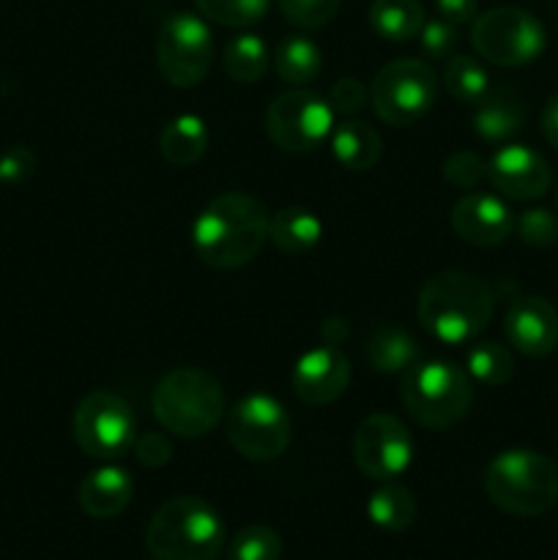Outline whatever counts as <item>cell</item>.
<instances>
[{
    "mask_svg": "<svg viewBox=\"0 0 558 560\" xmlns=\"http://www.w3.org/2000/svg\"><path fill=\"white\" fill-rule=\"evenodd\" d=\"M435 91L438 80L430 63L416 58H397L377 71L370 88V102L383 124L408 126L432 107Z\"/></svg>",
    "mask_w": 558,
    "mask_h": 560,
    "instance_id": "8",
    "label": "cell"
},
{
    "mask_svg": "<svg viewBox=\"0 0 558 560\" xmlns=\"http://www.w3.org/2000/svg\"><path fill=\"white\" fill-rule=\"evenodd\" d=\"M452 228L465 244L490 249L512 235L514 217L501 197L474 191V195L460 197L452 206Z\"/></svg>",
    "mask_w": 558,
    "mask_h": 560,
    "instance_id": "17",
    "label": "cell"
},
{
    "mask_svg": "<svg viewBox=\"0 0 558 560\" xmlns=\"http://www.w3.org/2000/svg\"><path fill=\"white\" fill-rule=\"evenodd\" d=\"M213 60V36L200 16L189 11L167 16L156 36V63L175 88H195L206 80Z\"/></svg>",
    "mask_w": 558,
    "mask_h": 560,
    "instance_id": "9",
    "label": "cell"
},
{
    "mask_svg": "<svg viewBox=\"0 0 558 560\" xmlns=\"http://www.w3.org/2000/svg\"><path fill=\"white\" fill-rule=\"evenodd\" d=\"M487 178L498 195L518 202H534L550 189V167L528 145H503L487 162Z\"/></svg>",
    "mask_w": 558,
    "mask_h": 560,
    "instance_id": "14",
    "label": "cell"
},
{
    "mask_svg": "<svg viewBox=\"0 0 558 560\" xmlns=\"http://www.w3.org/2000/svg\"><path fill=\"white\" fill-rule=\"evenodd\" d=\"M542 135L558 151V91L547 98L545 109H542Z\"/></svg>",
    "mask_w": 558,
    "mask_h": 560,
    "instance_id": "40",
    "label": "cell"
},
{
    "mask_svg": "<svg viewBox=\"0 0 558 560\" xmlns=\"http://www.w3.org/2000/svg\"><path fill=\"white\" fill-rule=\"evenodd\" d=\"M153 416L178 438H202L222 421L224 392L219 381L197 366H178L156 383Z\"/></svg>",
    "mask_w": 558,
    "mask_h": 560,
    "instance_id": "5",
    "label": "cell"
},
{
    "mask_svg": "<svg viewBox=\"0 0 558 560\" xmlns=\"http://www.w3.org/2000/svg\"><path fill=\"white\" fill-rule=\"evenodd\" d=\"M266 202L246 191H224L213 197L191 224V246L208 268L233 271L260 255L268 241Z\"/></svg>",
    "mask_w": 558,
    "mask_h": 560,
    "instance_id": "1",
    "label": "cell"
},
{
    "mask_svg": "<svg viewBox=\"0 0 558 560\" xmlns=\"http://www.w3.org/2000/svg\"><path fill=\"white\" fill-rule=\"evenodd\" d=\"M162 156L175 167H189L200 162L208 148V129L197 115H178L164 126L159 137Z\"/></svg>",
    "mask_w": 558,
    "mask_h": 560,
    "instance_id": "24",
    "label": "cell"
},
{
    "mask_svg": "<svg viewBox=\"0 0 558 560\" xmlns=\"http://www.w3.org/2000/svg\"><path fill=\"white\" fill-rule=\"evenodd\" d=\"M470 44L490 63L503 69L528 66L545 52V25L531 11L518 5H501L476 16L470 27Z\"/></svg>",
    "mask_w": 558,
    "mask_h": 560,
    "instance_id": "7",
    "label": "cell"
},
{
    "mask_svg": "<svg viewBox=\"0 0 558 560\" xmlns=\"http://www.w3.org/2000/svg\"><path fill=\"white\" fill-rule=\"evenodd\" d=\"M206 20L224 27L257 25L268 14L271 0H195Z\"/></svg>",
    "mask_w": 558,
    "mask_h": 560,
    "instance_id": "30",
    "label": "cell"
},
{
    "mask_svg": "<svg viewBox=\"0 0 558 560\" xmlns=\"http://www.w3.org/2000/svg\"><path fill=\"white\" fill-rule=\"evenodd\" d=\"M321 334L323 339H326V345L339 348V345L348 339V320H342V317H328V320L321 326Z\"/></svg>",
    "mask_w": 558,
    "mask_h": 560,
    "instance_id": "41",
    "label": "cell"
},
{
    "mask_svg": "<svg viewBox=\"0 0 558 560\" xmlns=\"http://www.w3.org/2000/svg\"><path fill=\"white\" fill-rule=\"evenodd\" d=\"M367 514H370L372 525H377L381 530L403 534L414 525L416 501L403 485H383L381 490L372 492L370 503H367Z\"/></svg>",
    "mask_w": 558,
    "mask_h": 560,
    "instance_id": "26",
    "label": "cell"
},
{
    "mask_svg": "<svg viewBox=\"0 0 558 560\" xmlns=\"http://www.w3.org/2000/svg\"><path fill=\"white\" fill-rule=\"evenodd\" d=\"M36 170V153L25 145H11L0 153V184H22Z\"/></svg>",
    "mask_w": 558,
    "mask_h": 560,
    "instance_id": "37",
    "label": "cell"
},
{
    "mask_svg": "<svg viewBox=\"0 0 558 560\" xmlns=\"http://www.w3.org/2000/svg\"><path fill=\"white\" fill-rule=\"evenodd\" d=\"M224 547V523L202 498L181 495L162 503L146 528L153 560H217Z\"/></svg>",
    "mask_w": 558,
    "mask_h": 560,
    "instance_id": "3",
    "label": "cell"
},
{
    "mask_svg": "<svg viewBox=\"0 0 558 560\" xmlns=\"http://www.w3.org/2000/svg\"><path fill=\"white\" fill-rule=\"evenodd\" d=\"M282 558V539L268 525H249L235 534L228 547V560H279Z\"/></svg>",
    "mask_w": 558,
    "mask_h": 560,
    "instance_id": "31",
    "label": "cell"
},
{
    "mask_svg": "<svg viewBox=\"0 0 558 560\" xmlns=\"http://www.w3.org/2000/svg\"><path fill=\"white\" fill-rule=\"evenodd\" d=\"M525 124L523 98L509 88L487 91V96L476 104L474 131L487 142H503L518 135Z\"/></svg>",
    "mask_w": 558,
    "mask_h": 560,
    "instance_id": "20",
    "label": "cell"
},
{
    "mask_svg": "<svg viewBox=\"0 0 558 560\" xmlns=\"http://www.w3.org/2000/svg\"><path fill=\"white\" fill-rule=\"evenodd\" d=\"M435 9L441 20L452 22V25H465V22L476 20L479 0H435Z\"/></svg>",
    "mask_w": 558,
    "mask_h": 560,
    "instance_id": "39",
    "label": "cell"
},
{
    "mask_svg": "<svg viewBox=\"0 0 558 560\" xmlns=\"http://www.w3.org/2000/svg\"><path fill=\"white\" fill-rule=\"evenodd\" d=\"M419 38H421V49H425L430 58L441 60V58H449V55L454 52V47H457V27L446 20H432V22H425Z\"/></svg>",
    "mask_w": 558,
    "mask_h": 560,
    "instance_id": "35",
    "label": "cell"
},
{
    "mask_svg": "<svg viewBox=\"0 0 558 560\" xmlns=\"http://www.w3.org/2000/svg\"><path fill=\"white\" fill-rule=\"evenodd\" d=\"M443 178L460 189H474L487 178V162L476 151H457L443 162Z\"/></svg>",
    "mask_w": 558,
    "mask_h": 560,
    "instance_id": "34",
    "label": "cell"
},
{
    "mask_svg": "<svg viewBox=\"0 0 558 560\" xmlns=\"http://www.w3.org/2000/svg\"><path fill=\"white\" fill-rule=\"evenodd\" d=\"M131 476L124 468H115V465H104V468L93 470L85 476V481L80 485L77 492V501L80 509L93 520H109L118 517L131 501Z\"/></svg>",
    "mask_w": 558,
    "mask_h": 560,
    "instance_id": "18",
    "label": "cell"
},
{
    "mask_svg": "<svg viewBox=\"0 0 558 560\" xmlns=\"http://www.w3.org/2000/svg\"><path fill=\"white\" fill-rule=\"evenodd\" d=\"M293 427L282 402L268 394H249L228 416V441L241 457L268 463L288 452Z\"/></svg>",
    "mask_w": 558,
    "mask_h": 560,
    "instance_id": "10",
    "label": "cell"
},
{
    "mask_svg": "<svg viewBox=\"0 0 558 560\" xmlns=\"http://www.w3.org/2000/svg\"><path fill=\"white\" fill-rule=\"evenodd\" d=\"M350 361L332 345L310 350L295 361L293 392L306 405H328L348 392Z\"/></svg>",
    "mask_w": 558,
    "mask_h": 560,
    "instance_id": "16",
    "label": "cell"
},
{
    "mask_svg": "<svg viewBox=\"0 0 558 560\" xmlns=\"http://www.w3.org/2000/svg\"><path fill=\"white\" fill-rule=\"evenodd\" d=\"M443 85H446L449 96L457 98L460 104H479L490 91V77L476 58L454 55L443 69Z\"/></svg>",
    "mask_w": 558,
    "mask_h": 560,
    "instance_id": "28",
    "label": "cell"
},
{
    "mask_svg": "<svg viewBox=\"0 0 558 560\" xmlns=\"http://www.w3.org/2000/svg\"><path fill=\"white\" fill-rule=\"evenodd\" d=\"M425 5L419 0H372L370 25L386 42H410L425 27Z\"/></svg>",
    "mask_w": 558,
    "mask_h": 560,
    "instance_id": "23",
    "label": "cell"
},
{
    "mask_svg": "<svg viewBox=\"0 0 558 560\" xmlns=\"http://www.w3.org/2000/svg\"><path fill=\"white\" fill-rule=\"evenodd\" d=\"M339 5L342 0H279V11L284 14V20L295 27H306V31L328 25L337 16Z\"/></svg>",
    "mask_w": 558,
    "mask_h": 560,
    "instance_id": "32",
    "label": "cell"
},
{
    "mask_svg": "<svg viewBox=\"0 0 558 560\" xmlns=\"http://www.w3.org/2000/svg\"><path fill=\"white\" fill-rule=\"evenodd\" d=\"M367 93L364 82L356 80V77H345V80L334 82L332 93H328V104H332L334 113L339 115H356L367 107Z\"/></svg>",
    "mask_w": 558,
    "mask_h": 560,
    "instance_id": "36",
    "label": "cell"
},
{
    "mask_svg": "<svg viewBox=\"0 0 558 560\" xmlns=\"http://www.w3.org/2000/svg\"><path fill=\"white\" fill-rule=\"evenodd\" d=\"M468 375L481 386H507L514 377V355L498 342H479L468 350Z\"/></svg>",
    "mask_w": 558,
    "mask_h": 560,
    "instance_id": "29",
    "label": "cell"
},
{
    "mask_svg": "<svg viewBox=\"0 0 558 560\" xmlns=\"http://www.w3.org/2000/svg\"><path fill=\"white\" fill-rule=\"evenodd\" d=\"M492 306L496 295L485 279L468 271H441L421 288L416 315L438 342L465 345L485 331Z\"/></svg>",
    "mask_w": 558,
    "mask_h": 560,
    "instance_id": "2",
    "label": "cell"
},
{
    "mask_svg": "<svg viewBox=\"0 0 558 560\" xmlns=\"http://www.w3.org/2000/svg\"><path fill=\"white\" fill-rule=\"evenodd\" d=\"M553 195H556V206H558V178H556V186H553Z\"/></svg>",
    "mask_w": 558,
    "mask_h": 560,
    "instance_id": "42",
    "label": "cell"
},
{
    "mask_svg": "<svg viewBox=\"0 0 558 560\" xmlns=\"http://www.w3.org/2000/svg\"><path fill=\"white\" fill-rule=\"evenodd\" d=\"M224 71H228L230 80L244 82V85H252V82L260 80L268 69V47L260 36H252V33H244V36H235L233 42L224 47Z\"/></svg>",
    "mask_w": 558,
    "mask_h": 560,
    "instance_id": "27",
    "label": "cell"
},
{
    "mask_svg": "<svg viewBox=\"0 0 558 560\" xmlns=\"http://www.w3.org/2000/svg\"><path fill=\"white\" fill-rule=\"evenodd\" d=\"M266 131L274 145L288 153L315 151L334 131V109L326 98L304 88H290L271 98L266 109Z\"/></svg>",
    "mask_w": 558,
    "mask_h": 560,
    "instance_id": "11",
    "label": "cell"
},
{
    "mask_svg": "<svg viewBox=\"0 0 558 560\" xmlns=\"http://www.w3.org/2000/svg\"><path fill=\"white\" fill-rule=\"evenodd\" d=\"M74 441L88 457L115 459L135 446V413L118 394L93 392L77 405L71 419Z\"/></svg>",
    "mask_w": 558,
    "mask_h": 560,
    "instance_id": "12",
    "label": "cell"
},
{
    "mask_svg": "<svg viewBox=\"0 0 558 560\" xmlns=\"http://www.w3.org/2000/svg\"><path fill=\"white\" fill-rule=\"evenodd\" d=\"M381 135L364 120H345L332 131V151L342 167L353 173L372 170L381 159Z\"/></svg>",
    "mask_w": 558,
    "mask_h": 560,
    "instance_id": "21",
    "label": "cell"
},
{
    "mask_svg": "<svg viewBox=\"0 0 558 560\" xmlns=\"http://www.w3.org/2000/svg\"><path fill=\"white\" fill-rule=\"evenodd\" d=\"M367 359L383 375H397L419 361V342L410 337L408 328L394 320L372 323L367 331Z\"/></svg>",
    "mask_w": 558,
    "mask_h": 560,
    "instance_id": "19",
    "label": "cell"
},
{
    "mask_svg": "<svg viewBox=\"0 0 558 560\" xmlns=\"http://www.w3.org/2000/svg\"><path fill=\"white\" fill-rule=\"evenodd\" d=\"M353 459L370 479L392 481L414 463V438L397 416L372 413L356 430Z\"/></svg>",
    "mask_w": 558,
    "mask_h": 560,
    "instance_id": "13",
    "label": "cell"
},
{
    "mask_svg": "<svg viewBox=\"0 0 558 560\" xmlns=\"http://www.w3.org/2000/svg\"><path fill=\"white\" fill-rule=\"evenodd\" d=\"M485 490L512 517H542L558 503V465L531 448H509L487 465Z\"/></svg>",
    "mask_w": 558,
    "mask_h": 560,
    "instance_id": "4",
    "label": "cell"
},
{
    "mask_svg": "<svg viewBox=\"0 0 558 560\" xmlns=\"http://www.w3.org/2000/svg\"><path fill=\"white\" fill-rule=\"evenodd\" d=\"M518 233L523 244L536 246V249H547V246L558 244V217L547 208H528L520 213Z\"/></svg>",
    "mask_w": 558,
    "mask_h": 560,
    "instance_id": "33",
    "label": "cell"
},
{
    "mask_svg": "<svg viewBox=\"0 0 558 560\" xmlns=\"http://www.w3.org/2000/svg\"><path fill=\"white\" fill-rule=\"evenodd\" d=\"M274 69H277L282 82L293 88H304L306 82L321 74L323 52L312 38L288 36L279 42L277 52H274Z\"/></svg>",
    "mask_w": 558,
    "mask_h": 560,
    "instance_id": "25",
    "label": "cell"
},
{
    "mask_svg": "<svg viewBox=\"0 0 558 560\" xmlns=\"http://www.w3.org/2000/svg\"><path fill=\"white\" fill-rule=\"evenodd\" d=\"M509 345L528 359H545L558 348V310L539 295L514 299L503 317Z\"/></svg>",
    "mask_w": 558,
    "mask_h": 560,
    "instance_id": "15",
    "label": "cell"
},
{
    "mask_svg": "<svg viewBox=\"0 0 558 560\" xmlns=\"http://www.w3.org/2000/svg\"><path fill=\"white\" fill-rule=\"evenodd\" d=\"M410 419L430 430H446L460 424L474 405V383L468 372L449 361H425L403 372L399 388Z\"/></svg>",
    "mask_w": 558,
    "mask_h": 560,
    "instance_id": "6",
    "label": "cell"
},
{
    "mask_svg": "<svg viewBox=\"0 0 558 560\" xmlns=\"http://www.w3.org/2000/svg\"><path fill=\"white\" fill-rule=\"evenodd\" d=\"M323 224L312 211L299 206L282 208L268 222V241L284 255H304L321 241Z\"/></svg>",
    "mask_w": 558,
    "mask_h": 560,
    "instance_id": "22",
    "label": "cell"
},
{
    "mask_svg": "<svg viewBox=\"0 0 558 560\" xmlns=\"http://www.w3.org/2000/svg\"><path fill=\"white\" fill-rule=\"evenodd\" d=\"M135 454L142 468H162L173 459V446L162 432H148L135 441Z\"/></svg>",
    "mask_w": 558,
    "mask_h": 560,
    "instance_id": "38",
    "label": "cell"
}]
</instances>
